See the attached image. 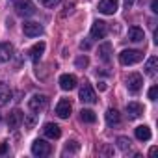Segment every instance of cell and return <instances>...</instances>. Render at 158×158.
Segmentation results:
<instances>
[{
	"label": "cell",
	"mask_w": 158,
	"mask_h": 158,
	"mask_svg": "<svg viewBox=\"0 0 158 158\" xmlns=\"http://www.w3.org/2000/svg\"><path fill=\"white\" fill-rule=\"evenodd\" d=\"M99 60L101 61H104V63H108L110 60H112V43H102L101 47H99Z\"/></svg>",
	"instance_id": "obj_17"
},
{
	"label": "cell",
	"mask_w": 158,
	"mask_h": 158,
	"mask_svg": "<svg viewBox=\"0 0 158 158\" xmlns=\"http://www.w3.org/2000/svg\"><path fill=\"white\" fill-rule=\"evenodd\" d=\"M141 86H143V78L139 73H130L127 76V88L130 93H138L141 89Z\"/></svg>",
	"instance_id": "obj_6"
},
{
	"label": "cell",
	"mask_w": 158,
	"mask_h": 158,
	"mask_svg": "<svg viewBox=\"0 0 158 158\" xmlns=\"http://www.w3.org/2000/svg\"><path fill=\"white\" fill-rule=\"evenodd\" d=\"M74 63H76L78 69H86V67L89 65V58H88V56H80V58H76Z\"/></svg>",
	"instance_id": "obj_26"
},
{
	"label": "cell",
	"mask_w": 158,
	"mask_h": 158,
	"mask_svg": "<svg viewBox=\"0 0 158 158\" xmlns=\"http://www.w3.org/2000/svg\"><path fill=\"white\" fill-rule=\"evenodd\" d=\"M41 4H45L47 8H54L56 4H60V0H39Z\"/></svg>",
	"instance_id": "obj_27"
},
{
	"label": "cell",
	"mask_w": 158,
	"mask_h": 158,
	"mask_svg": "<svg viewBox=\"0 0 158 158\" xmlns=\"http://www.w3.org/2000/svg\"><path fill=\"white\" fill-rule=\"evenodd\" d=\"M104 117H106V123H108L110 127H114V125H119V123H121V114H119L115 108H108Z\"/></svg>",
	"instance_id": "obj_18"
},
{
	"label": "cell",
	"mask_w": 158,
	"mask_h": 158,
	"mask_svg": "<svg viewBox=\"0 0 158 158\" xmlns=\"http://www.w3.org/2000/svg\"><path fill=\"white\" fill-rule=\"evenodd\" d=\"M78 99H80L84 104H95V102H97V95H95L93 88H91L88 82H84V84H82L80 93H78Z\"/></svg>",
	"instance_id": "obj_4"
},
{
	"label": "cell",
	"mask_w": 158,
	"mask_h": 158,
	"mask_svg": "<svg viewBox=\"0 0 158 158\" xmlns=\"http://www.w3.org/2000/svg\"><path fill=\"white\" fill-rule=\"evenodd\" d=\"M47 106H48V97H47V95H34V97L28 101V108H30L32 112H35V114L47 110Z\"/></svg>",
	"instance_id": "obj_3"
},
{
	"label": "cell",
	"mask_w": 158,
	"mask_h": 158,
	"mask_svg": "<svg viewBox=\"0 0 158 158\" xmlns=\"http://www.w3.org/2000/svg\"><path fill=\"white\" fill-rule=\"evenodd\" d=\"M89 47H91V43H89V41H82V43H80V48H82V50H88Z\"/></svg>",
	"instance_id": "obj_30"
},
{
	"label": "cell",
	"mask_w": 158,
	"mask_h": 158,
	"mask_svg": "<svg viewBox=\"0 0 158 158\" xmlns=\"http://www.w3.org/2000/svg\"><path fill=\"white\" fill-rule=\"evenodd\" d=\"M143 30L139 28V26H130L128 28V39L132 41V43H139V41H143Z\"/></svg>",
	"instance_id": "obj_20"
},
{
	"label": "cell",
	"mask_w": 158,
	"mask_h": 158,
	"mask_svg": "<svg viewBox=\"0 0 158 158\" xmlns=\"http://www.w3.org/2000/svg\"><path fill=\"white\" fill-rule=\"evenodd\" d=\"M78 149H80V143L78 141H69L63 149V154H74V152H78Z\"/></svg>",
	"instance_id": "obj_24"
},
{
	"label": "cell",
	"mask_w": 158,
	"mask_h": 158,
	"mask_svg": "<svg viewBox=\"0 0 158 158\" xmlns=\"http://www.w3.org/2000/svg\"><path fill=\"white\" fill-rule=\"evenodd\" d=\"M8 152V143H0V154H6Z\"/></svg>",
	"instance_id": "obj_31"
},
{
	"label": "cell",
	"mask_w": 158,
	"mask_h": 158,
	"mask_svg": "<svg viewBox=\"0 0 158 158\" xmlns=\"http://www.w3.org/2000/svg\"><path fill=\"white\" fill-rule=\"evenodd\" d=\"M154 152H156V147H151V151H149V156H152Z\"/></svg>",
	"instance_id": "obj_35"
},
{
	"label": "cell",
	"mask_w": 158,
	"mask_h": 158,
	"mask_svg": "<svg viewBox=\"0 0 158 158\" xmlns=\"http://www.w3.org/2000/svg\"><path fill=\"white\" fill-rule=\"evenodd\" d=\"M123 2H125V8H130V6L136 2V0H123Z\"/></svg>",
	"instance_id": "obj_33"
},
{
	"label": "cell",
	"mask_w": 158,
	"mask_h": 158,
	"mask_svg": "<svg viewBox=\"0 0 158 158\" xmlns=\"http://www.w3.org/2000/svg\"><path fill=\"white\" fill-rule=\"evenodd\" d=\"M43 132H45V136L50 138V139H58V138L61 136V128H60L56 123H47V125L43 127Z\"/></svg>",
	"instance_id": "obj_14"
},
{
	"label": "cell",
	"mask_w": 158,
	"mask_h": 158,
	"mask_svg": "<svg viewBox=\"0 0 158 158\" xmlns=\"http://www.w3.org/2000/svg\"><path fill=\"white\" fill-rule=\"evenodd\" d=\"M60 88L63 91H71L76 88V76L74 74H61L60 76Z\"/></svg>",
	"instance_id": "obj_13"
},
{
	"label": "cell",
	"mask_w": 158,
	"mask_h": 158,
	"mask_svg": "<svg viewBox=\"0 0 158 158\" xmlns=\"http://www.w3.org/2000/svg\"><path fill=\"white\" fill-rule=\"evenodd\" d=\"M50 143H47L45 139H35L34 143H32V154L34 156H39V158H43V156H48L50 154Z\"/></svg>",
	"instance_id": "obj_5"
},
{
	"label": "cell",
	"mask_w": 158,
	"mask_h": 158,
	"mask_svg": "<svg viewBox=\"0 0 158 158\" xmlns=\"http://www.w3.org/2000/svg\"><path fill=\"white\" fill-rule=\"evenodd\" d=\"M134 134H136V138L139 139V141H149L151 139V128L147 127V125H139V127H136V130H134Z\"/></svg>",
	"instance_id": "obj_19"
},
{
	"label": "cell",
	"mask_w": 158,
	"mask_h": 158,
	"mask_svg": "<svg viewBox=\"0 0 158 158\" xmlns=\"http://www.w3.org/2000/svg\"><path fill=\"white\" fill-rule=\"evenodd\" d=\"M143 60V52L141 50H134V48H128V50H123L119 54V61L121 65H134L138 61Z\"/></svg>",
	"instance_id": "obj_2"
},
{
	"label": "cell",
	"mask_w": 158,
	"mask_h": 158,
	"mask_svg": "<svg viewBox=\"0 0 158 158\" xmlns=\"http://www.w3.org/2000/svg\"><path fill=\"white\" fill-rule=\"evenodd\" d=\"M125 112H127V117L128 119H138V117H141V114H143V106L139 104V102H128L127 104V108H125Z\"/></svg>",
	"instance_id": "obj_12"
},
{
	"label": "cell",
	"mask_w": 158,
	"mask_h": 158,
	"mask_svg": "<svg viewBox=\"0 0 158 158\" xmlns=\"http://www.w3.org/2000/svg\"><path fill=\"white\" fill-rule=\"evenodd\" d=\"M117 147H119L121 151H128V149H130V139L125 138V136H119V138H117Z\"/></svg>",
	"instance_id": "obj_25"
},
{
	"label": "cell",
	"mask_w": 158,
	"mask_h": 158,
	"mask_svg": "<svg viewBox=\"0 0 158 158\" xmlns=\"http://www.w3.org/2000/svg\"><path fill=\"white\" fill-rule=\"evenodd\" d=\"M43 52H45V43L43 41H39V43H35L32 48H30V58H32V61L34 63H37L39 60H41V56H43Z\"/></svg>",
	"instance_id": "obj_16"
},
{
	"label": "cell",
	"mask_w": 158,
	"mask_h": 158,
	"mask_svg": "<svg viewBox=\"0 0 158 158\" xmlns=\"http://www.w3.org/2000/svg\"><path fill=\"white\" fill-rule=\"evenodd\" d=\"M71 110H73V106H71L69 99H61V101L56 104V115H58V117H61V119H69Z\"/></svg>",
	"instance_id": "obj_11"
},
{
	"label": "cell",
	"mask_w": 158,
	"mask_h": 158,
	"mask_svg": "<svg viewBox=\"0 0 158 158\" xmlns=\"http://www.w3.org/2000/svg\"><path fill=\"white\" fill-rule=\"evenodd\" d=\"M23 121H24V114H23L19 108H15V110L10 112V115H8V127H10L11 130L19 128V127L23 125Z\"/></svg>",
	"instance_id": "obj_9"
},
{
	"label": "cell",
	"mask_w": 158,
	"mask_h": 158,
	"mask_svg": "<svg viewBox=\"0 0 158 158\" xmlns=\"http://www.w3.org/2000/svg\"><path fill=\"white\" fill-rule=\"evenodd\" d=\"M99 89L104 91V89H106V84H104V82H99Z\"/></svg>",
	"instance_id": "obj_34"
},
{
	"label": "cell",
	"mask_w": 158,
	"mask_h": 158,
	"mask_svg": "<svg viewBox=\"0 0 158 158\" xmlns=\"http://www.w3.org/2000/svg\"><path fill=\"white\" fill-rule=\"evenodd\" d=\"M13 10L19 17H32L35 15V6L32 0H11Z\"/></svg>",
	"instance_id": "obj_1"
},
{
	"label": "cell",
	"mask_w": 158,
	"mask_h": 158,
	"mask_svg": "<svg viewBox=\"0 0 158 158\" xmlns=\"http://www.w3.org/2000/svg\"><path fill=\"white\" fill-rule=\"evenodd\" d=\"M80 119H82L84 123H95V121H97V115H95V112H91V110H88V108H82V110H80Z\"/></svg>",
	"instance_id": "obj_23"
},
{
	"label": "cell",
	"mask_w": 158,
	"mask_h": 158,
	"mask_svg": "<svg viewBox=\"0 0 158 158\" xmlns=\"http://www.w3.org/2000/svg\"><path fill=\"white\" fill-rule=\"evenodd\" d=\"M23 32H24V35H26V37H37V35H41V34H43V26H41L39 23L28 21V23H24V24H23Z\"/></svg>",
	"instance_id": "obj_8"
},
{
	"label": "cell",
	"mask_w": 158,
	"mask_h": 158,
	"mask_svg": "<svg viewBox=\"0 0 158 158\" xmlns=\"http://www.w3.org/2000/svg\"><path fill=\"white\" fill-rule=\"evenodd\" d=\"M108 35V24L104 21H95L91 24V37L93 39H104Z\"/></svg>",
	"instance_id": "obj_7"
},
{
	"label": "cell",
	"mask_w": 158,
	"mask_h": 158,
	"mask_svg": "<svg viewBox=\"0 0 158 158\" xmlns=\"http://www.w3.org/2000/svg\"><path fill=\"white\" fill-rule=\"evenodd\" d=\"M156 95H158V88L152 86V88L149 89V99H151V101H156Z\"/></svg>",
	"instance_id": "obj_28"
},
{
	"label": "cell",
	"mask_w": 158,
	"mask_h": 158,
	"mask_svg": "<svg viewBox=\"0 0 158 158\" xmlns=\"http://www.w3.org/2000/svg\"><path fill=\"white\" fill-rule=\"evenodd\" d=\"M119 8V0H101L99 2V11L104 15H114Z\"/></svg>",
	"instance_id": "obj_10"
},
{
	"label": "cell",
	"mask_w": 158,
	"mask_h": 158,
	"mask_svg": "<svg viewBox=\"0 0 158 158\" xmlns=\"http://www.w3.org/2000/svg\"><path fill=\"white\" fill-rule=\"evenodd\" d=\"M156 69H158V58L156 56H151L145 63V74L147 76H154L156 74Z\"/></svg>",
	"instance_id": "obj_21"
},
{
	"label": "cell",
	"mask_w": 158,
	"mask_h": 158,
	"mask_svg": "<svg viewBox=\"0 0 158 158\" xmlns=\"http://www.w3.org/2000/svg\"><path fill=\"white\" fill-rule=\"evenodd\" d=\"M11 56H13V45L11 43H0V63L10 61Z\"/></svg>",
	"instance_id": "obj_15"
},
{
	"label": "cell",
	"mask_w": 158,
	"mask_h": 158,
	"mask_svg": "<svg viewBox=\"0 0 158 158\" xmlns=\"http://www.w3.org/2000/svg\"><path fill=\"white\" fill-rule=\"evenodd\" d=\"M10 99H11V89L4 82H0V104H6Z\"/></svg>",
	"instance_id": "obj_22"
},
{
	"label": "cell",
	"mask_w": 158,
	"mask_h": 158,
	"mask_svg": "<svg viewBox=\"0 0 158 158\" xmlns=\"http://www.w3.org/2000/svg\"><path fill=\"white\" fill-rule=\"evenodd\" d=\"M151 10H152V13H158V0H152L151 2Z\"/></svg>",
	"instance_id": "obj_29"
},
{
	"label": "cell",
	"mask_w": 158,
	"mask_h": 158,
	"mask_svg": "<svg viewBox=\"0 0 158 158\" xmlns=\"http://www.w3.org/2000/svg\"><path fill=\"white\" fill-rule=\"evenodd\" d=\"M34 123H35V119H34V117H28V119H26V127H28V128H32V127H34Z\"/></svg>",
	"instance_id": "obj_32"
}]
</instances>
